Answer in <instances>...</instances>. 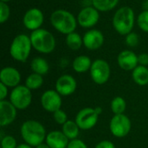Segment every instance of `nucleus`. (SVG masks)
Returning <instances> with one entry per match:
<instances>
[{"instance_id":"nucleus-1","label":"nucleus","mask_w":148,"mask_h":148,"mask_svg":"<svg viewBox=\"0 0 148 148\" xmlns=\"http://www.w3.org/2000/svg\"><path fill=\"white\" fill-rule=\"evenodd\" d=\"M21 135L26 144L30 147H37L46 140V130L38 121L29 120L23 123L21 127Z\"/></svg>"},{"instance_id":"nucleus-2","label":"nucleus","mask_w":148,"mask_h":148,"mask_svg":"<svg viewBox=\"0 0 148 148\" xmlns=\"http://www.w3.org/2000/svg\"><path fill=\"white\" fill-rule=\"evenodd\" d=\"M52 26L62 34H69L76 29V19L74 15L66 10H56L50 16Z\"/></svg>"},{"instance_id":"nucleus-3","label":"nucleus","mask_w":148,"mask_h":148,"mask_svg":"<svg viewBox=\"0 0 148 148\" xmlns=\"http://www.w3.org/2000/svg\"><path fill=\"white\" fill-rule=\"evenodd\" d=\"M114 29L121 35H127L132 32L134 25V12L132 8L124 6L120 8L113 18Z\"/></svg>"},{"instance_id":"nucleus-4","label":"nucleus","mask_w":148,"mask_h":148,"mask_svg":"<svg viewBox=\"0 0 148 148\" xmlns=\"http://www.w3.org/2000/svg\"><path fill=\"white\" fill-rule=\"evenodd\" d=\"M30 40L32 47L40 53H51L56 48V39L54 36L44 29H38L31 32Z\"/></svg>"},{"instance_id":"nucleus-5","label":"nucleus","mask_w":148,"mask_h":148,"mask_svg":"<svg viewBox=\"0 0 148 148\" xmlns=\"http://www.w3.org/2000/svg\"><path fill=\"white\" fill-rule=\"evenodd\" d=\"M31 48L30 37L25 34H20L13 39L10 47V54L14 60L24 62L30 54Z\"/></svg>"},{"instance_id":"nucleus-6","label":"nucleus","mask_w":148,"mask_h":148,"mask_svg":"<svg viewBox=\"0 0 148 148\" xmlns=\"http://www.w3.org/2000/svg\"><path fill=\"white\" fill-rule=\"evenodd\" d=\"M32 95L30 89L25 85H18L14 88L10 95V101L16 109H26L31 103Z\"/></svg>"},{"instance_id":"nucleus-7","label":"nucleus","mask_w":148,"mask_h":148,"mask_svg":"<svg viewBox=\"0 0 148 148\" xmlns=\"http://www.w3.org/2000/svg\"><path fill=\"white\" fill-rule=\"evenodd\" d=\"M110 67L109 64L102 60L97 59L93 62L90 68V75L92 80L99 85L106 83L110 77Z\"/></svg>"},{"instance_id":"nucleus-8","label":"nucleus","mask_w":148,"mask_h":148,"mask_svg":"<svg viewBox=\"0 0 148 148\" xmlns=\"http://www.w3.org/2000/svg\"><path fill=\"white\" fill-rule=\"evenodd\" d=\"M131 126V121L127 115L121 114H114L110 121L109 128L114 136L117 138H123L129 134Z\"/></svg>"},{"instance_id":"nucleus-9","label":"nucleus","mask_w":148,"mask_h":148,"mask_svg":"<svg viewBox=\"0 0 148 148\" xmlns=\"http://www.w3.org/2000/svg\"><path fill=\"white\" fill-rule=\"evenodd\" d=\"M99 114L95 112V108H85L78 112L75 116V122L82 130H89L93 128L98 121Z\"/></svg>"},{"instance_id":"nucleus-10","label":"nucleus","mask_w":148,"mask_h":148,"mask_svg":"<svg viewBox=\"0 0 148 148\" xmlns=\"http://www.w3.org/2000/svg\"><path fill=\"white\" fill-rule=\"evenodd\" d=\"M62 95L53 89L46 90L41 97L42 107L48 112L55 113L56 111L61 109L62 107Z\"/></svg>"},{"instance_id":"nucleus-11","label":"nucleus","mask_w":148,"mask_h":148,"mask_svg":"<svg viewBox=\"0 0 148 148\" xmlns=\"http://www.w3.org/2000/svg\"><path fill=\"white\" fill-rule=\"evenodd\" d=\"M44 16L41 10L37 8H31L27 10L23 16V23L26 29L29 30H36L43 23Z\"/></svg>"},{"instance_id":"nucleus-12","label":"nucleus","mask_w":148,"mask_h":148,"mask_svg":"<svg viewBox=\"0 0 148 148\" xmlns=\"http://www.w3.org/2000/svg\"><path fill=\"white\" fill-rule=\"evenodd\" d=\"M100 18L99 10L95 7H85L78 14L77 22L83 28H91L95 26Z\"/></svg>"},{"instance_id":"nucleus-13","label":"nucleus","mask_w":148,"mask_h":148,"mask_svg":"<svg viewBox=\"0 0 148 148\" xmlns=\"http://www.w3.org/2000/svg\"><path fill=\"white\" fill-rule=\"evenodd\" d=\"M77 87L75 79L69 75L60 76L56 83V90L62 96H68L75 93Z\"/></svg>"},{"instance_id":"nucleus-14","label":"nucleus","mask_w":148,"mask_h":148,"mask_svg":"<svg viewBox=\"0 0 148 148\" xmlns=\"http://www.w3.org/2000/svg\"><path fill=\"white\" fill-rule=\"evenodd\" d=\"M16 117V108L7 101H0V126L5 127L11 124Z\"/></svg>"},{"instance_id":"nucleus-15","label":"nucleus","mask_w":148,"mask_h":148,"mask_svg":"<svg viewBox=\"0 0 148 148\" xmlns=\"http://www.w3.org/2000/svg\"><path fill=\"white\" fill-rule=\"evenodd\" d=\"M104 43V36L98 29H90L83 36V45L90 50L100 49Z\"/></svg>"},{"instance_id":"nucleus-16","label":"nucleus","mask_w":148,"mask_h":148,"mask_svg":"<svg viewBox=\"0 0 148 148\" xmlns=\"http://www.w3.org/2000/svg\"><path fill=\"white\" fill-rule=\"evenodd\" d=\"M1 83L8 88H16L21 81V75L17 69L12 67H5L0 72Z\"/></svg>"},{"instance_id":"nucleus-17","label":"nucleus","mask_w":148,"mask_h":148,"mask_svg":"<svg viewBox=\"0 0 148 148\" xmlns=\"http://www.w3.org/2000/svg\"><path fill=\"white\" fill-rule=\"evenodd\" d=\"M119 66L127 71L134 70L139 64L138 56L131 50H123L121 51L117 58Z\"/></svg>"},{"instance_id":"nucleus-18","label":"nucleus","mask_w":148,"mask_h":148,"mask_svg":"<svg viewBox=\"0 0 148 148\" xmlns=\"http://www.w3.org/2000/svg\"><path fill=\"white\" fill-rule=\"evenodd\" d=\"M46 144L50 148H67L69 143L67 136L61 131H52L46 136Z\"/></svg>"},{"instance_id":"nucleus-19","label":"nucleus","mask_w":148,"mask_h":148,"mask_svg":"<svg viewBox=\"0 0 148 148\" xmlns=\"http://www.w3.org/2000/svg\"><path fill=\"white\" fill-rule=\"evenodd\" d=\"M90 58L87 56H79L73 61V69L77 73H85L90 69L92 66Z\"/></svg>"},{"instance_id":"nucleus-20","label":"nucleus","mask_w":148,"mask_h":148,"mask_svg":"<svg viewBox=\"0 0 148 148\" xmlns=\"http://www.w3.org/2000/svg\"><path fill=\"white\" fill-rule=\"evenodd\" d=\"M134 82L140 86H146L148 84V69L146 66L138 65L132 73Z\"/></svg>"},{"instance_id":"nucleus-21","label":"nucleus","mask_w":148,"mask_h":148,"mask_svg":"<svg viewBox=\"0 0 148 148\" xmlns=\"http://www.w3.org/2000/svg\"><path fill=\"white\" fill-rule=\"evenodd\" d=\"M31 69L34 73L43 75L49 72V66L47 61L42 57H36L31 61L30 63Z\"/></svg>"},{"instance_id":"nucleus-22","label":"nucleus","mask_w":148,"mask_h":148,"mask_svg":"<svg viewBox=\"0 0 148 148\" xmlns=\"http://www.w3.org/2000/svg\"><path fill=\"white\" fill-rule=\"evenodd\" d=\"M80 127L74 121H68L62 125V133L67 136L69 140H75L79 134Z\"/></svg>"},{"instance_id":"nucleus-23","label":"nucleus","mask_w":148,"mask_h":148,"mask_svg":"<svg viewBox=\"0 0 148 148\" xmlns=\"http://www.w3.org/2000/svg\"><path fill=\"white\" fill-rule=\"evenodd\" d=\"M66 44L70 49L78 50L83 44V38H82V36L78 33L74 31L67 35Z\"/></svg>"},{"instance_id":"nucleus-24","label":"nucleus","mask_w":148,"mask_h":148,"mask_svg":"<svg viewBox=\"0 0 148 148\" xmlns=\"http://www.w3.org/2000/svg\"><path fill=\"white\" fill-rule=\"evenodd\" d=\"M119 0H92L93 7L99 11H109L115 8Z\"/></svg>"},{"instance_id":"nucleus-25","label":"nucleus","mask_w":148,"mask_h":148,"mask_svg":"<svg viewBox=\"0 0 148 148\" xmlns=\"http://www.w3.org/2000/svg\"><path fill=\"white\" fill-rule=\"evenodd\" d=\"M42 83H43L42 75L36 74V73L29 75L25 80V86L30 90L38 89L39 88H41Z\"/></svg>"},{"instance_id":"nucleus-26","label":"nucleus","mask_w":148,"mask_h":148,"mask_svg":"<svg viewBox=\"0 0 148 148\" xmlns=\"http://www.w3.org/2000/svg\"><path fill=\"white\" fill-rule=\"evenodd\" d=\"M126 108H127V103L122 97L116 96L113 99L111 102V110L114 114H123L126 110Z\"/></svg>"},{"instance_id":"nucleus-27","label":"nucleus","mask_w":148,"mask_h":148,"mask_svg":"<svg viewBox=\"0 0 148 148\" xmlns=\"http://www.w3.org/2000/svg\"><path fill=\"white\" fill-rule=\"evenodd\" d=\"M139 27L145 32H148V10H143L138 16Z\"/></svg>"},{"instance_id":"nucleus-28","label":"nucleus","mask_w":148,"mask_h":148,"mask_svg":"<svg viewBox=\"0 0 148 148\" xmlns=\"http://www.w3.org/2000/svg\"><path fill=\"white\" fill-rule=\"evenodd\" d=\"M10 10L6 3L1 2L0 3V23H4L10 16Z\"/></svg>"},{"instance_id":"nucleus-29","label":"nucleus","mask_w":148,"mask_h":148,"mask_svg":"<svg viewBox=\"0 0 148 148\" xmlns=\"http://www.w3.org/2000/svg\"><path fill=\"white\" fill-rule=\"evenodd\" d=\"M16 140L10 135H6L1 140V148H16Z\"/></svg>"},{"instance_id":"nucleus-30","label":"nucleus","mask_w":148,"mask_h":148,"mask_svg":"<svg viewBox=\"0 0 148 148\" xmlns=\"http://www.w3.org/2000/svg\"><path fill=\"white\" fill-rule=\"evenodd\" d=\"M53 117H54L55 121L59 125H63L68 121L67 114L62 109H59L56 111L55 113H53Z\"/></svg>"},{"instance_id":"nucleus-31","label":"nucleus","mask_w":148,"mask_h":148,"mask_svg":"<svg viewBox=\"0 0 148 148\" xmlns=\"http://www.w3.org/2000/svg\"><path fill=\"white\" fill-rule=\"evenodd\" d=\"M126 43L129 47H136L139 44V36L134 32H130L126 36Z\"/></svg>"},{"instance_id":"nucleus-32","label":"nucleus","mask_w":148,"mask_h":148,"mask_svg":"<svg viewBox=\"0 0 148 148\" xmlns=\"http://www.w3.org/2000/svg\"><path fill=\"white\" fill-rule=\"evenodd\" d=\"M67 148H88V147L82 140L79 139H75L69 141Z\"/></svg>"},{"instance_id":"nucleus-33","label":"nucleus","mask_w":148,"mask_h":148,"mask_svg":"<svg viewBox=\"0 0 148 148\" xmlns=\"http://www.w3.org/2000/svg\"><path fill=\"white\" fill-rule=\"evenodd\" d=\"M138 62L139 64L141 66H147L148 65V54L147 53H142L139 55L138 56Z\"/></svg>"},{"instance_id":"nucleus-34","label":"nucleus","mask_w":148,"mask_h":148,"mask_svg":"<svg viewBox=\"0 0 148 148\" xmlns=\"http://www.w3.org/2000/svg\"><path fill=\"white\" fill-rule=\"evenodd\" d=\"M95 148H115V146L109 140H102L96 145Z\"/></svg>"},{"instance_id":"nucleus-35","label":"nucleus","mask_w":148,"mask_h":148,"mask_svg":"<svg viewBox=\"0 0 148 148\" xmlns=\"http://www.w3.org/2000/svg\"><path fill=\"white\" fill-rule=\"evenodd\" d=\"M8 95V87H6L4 84L0 82V100L4 101Z\"/></svg>"},{"instance_id":"nucleus-36","label":"nucleus","mask_w":148,"mask_h":148,"mask_svg":"<svg viewBox=\"0 0 148 148\" xmlns=\"http://www.w3.org/2000/svg\"><path fill=\"white\" fill-rule=\"evenodd\" d=\"M143 10H148V0H145L142 3Z\"/></svg>"},{"instance_id":"nucleus-37","label":"nucleus","mask_w":148,"mask_h":148,"mask_svg":"<svg viewBox=\"0 0 148 148\" xmlns=\"http://www.w3.org/2000/svg\"><path fill=\"white\" fill-rule=\"evenodd\" d=\"M16 148H32V147H30L29 145H28V144H21V145H18Z\"/></svg>"},{"instance_id":"nucleus-38","label":"nucleus","mask_w":148,"mask_h":148,"mask_svg":"<svg viewBox=\"0 0 148 148\" xmlns=\"http://www.w3.org/2000/svg\"><path fill=\"white\" fill-rule=\"evenodd\" d=\"M36 148H50L46 143L44 144V143H42V144H40V145H38L37 147H36Z\"/></svg>"},{"instance_id":"nucleus-39","label":"nucleus","mask_w":148,"mask_h":148,"mask_svg":"<svg viewBox=\"0 0 148 148\" xmlns=\"http://www.w3.org/2000/svg\"><path fill=\"white\" fill-rule=\"evenodd\" d=\"M95 112H96L98 114H101L102 113V108H101V107H96V108H95Z\"/></svg>"},{"instance_id":"nucleus-40","label":"nucleus","mask_w":148,"mask_h":148,"mask_svg":"<svg viewBox=\"0 0 148 148\" xmlns=\"http://www.w3.org/2000/svg\"><path fill=\"white\" fill-rule=\"evenodd\" d=\"M10 1H11V0H1V2H3V3H8V2H10Z\"/></svg>"}]
</instances>
